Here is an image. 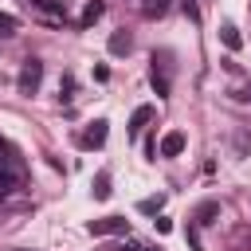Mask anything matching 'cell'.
Returning a JSON list of instances; mask_svg holds the SVG:
<instances>
[{
    "instance_id": "cell-1",
    "label": "cell",
    "mask_w": 251,
    "mask_h": 251,
    "mask_svg": "<svg viewBox=\"0 0 251 251\" xmlns=\"http://www.w3.org/2000/svg\"><path fill=\"white\" fill-rule=\"evenodd\" d=\"M86 231L90 235H129V224L122 216H102V220H90Z\"/></svg>"
},
{
    "instance_id": "cell-2",
    "label": "cell",
    "mask_w": 251,
    "mask_h": 251,
    "mask_svg": "<svg viewBox=\"0 0 251 251\" xmlns=\"http://www.w3.org/2000/svg\"><path fill=\"white\" fill-rule=\"evenodd\" d=\"M39 78H43V63H39V59H24V67H20V78H16V86H20L24 94H31V90L39 86Z\"/></svg>"
},
{
    "instance_id": "cell-3",
    "label": "cell",
    "mask_w": 251,
    "mask_h": 251,
    "mask_svg": "<svg viewBox=\"0 0 251 251\" xmlns=\"http://www.w3.org/2000/svg\"><path fill=\"white\" fill-rule=\"evenodd\" d=\"M27 8H35L43 20H51V24H59V20H67V0H24Z\"/></svg>"
},
{
    "instance_id": "cell-4",
    "label": "cell",
    "mask_w": 251,
    "mask_h": 251,
    "mask_svg": "<svg viewBox=\"0 0 251 251\" xmlns=\"http://www.w3.org/2000/svg\"><path fill=\"white\" fill-rule=\"evenodd\" d=\"M102 12H106L102 0H86V8H82V16H78V27H94V24L102 20Z\"/></svg>"
},
{
    "instance_id": "cell-5",
    "label": "cell",
    "mask_w": 251,
    "mask_h": 251,
    "mask_svg": "<svg viewBox=\"0 0 251 251\" xmlns=\"http://www.w3.org/2000/svg\"><path fill=\"white\" fill-rule=\"evenodd\" d=\"M106 126H110V122H102V118H98V122H94V126L82 133V145H86V149H98V145H106Z\"/></svg>"
},
{
    "instance_id": "cell-6",
    "label": "cell",
    "mask_w": 251,
    "mask_h": 251,
    "mask_svg": "<svg viewBox=\"0 0 251 251\" xmlns=\"http://www.w3.org/2000/svg\"><path fill=\"white\" fill-rule=\"evenodd\" d=\"M180 149H184V133H180V129H173V133L161 137V157H176Z\"/></svg>"
},
{
    "instance_id": "cell-7",
    "label": "cell",
    "mask_w": 251,
    "mask_h": 251,
    "mask_svg": "<svg viewBox=\"0 0 251 251\" xmlns=\"http://www.w3.org/2000/svg\"><path fill=\"white\" fill-rule=\"evenodd\" d=\"M106 47H110V55H129V47H133V39H129V31H114Z\"/></svg>"
},
{
    "instance_id": "cell-8",
    "label": "cell",
    "mask_w": 251,
    "mask_h": 251,
    "mask_svg": "<svg viewBox=\"0 0 251 251\" xmlns=\"http://www.w3.org/2000/svg\"><path fill=\"white\" fill-rule=\"evenodd\" d=\"M220 39H224V47H227V51H239V47H243V39H239V27H235V24H224V27H220Z\"/></svg>"
},
{
    "instance_id": "cell-9",
    "label": "cell",
    "mask_w": 251,
    "mask_h": 251,
    "mask_svg": "<svg viewBox=\"0 0 251 251\" xmlns=\"http://www.w3.org/2000/svg\"><path fill=\"white\" fill-rule=\"evenodd\" d=\"M149 118H153V106H137V110H133V118H129V137H137V133H141V126H145Z\"/></svg>"
},
{
    "instance_id": "cell-10",
    "label": "cell",
    "mask_w": 251,
    "mask_h": 251,
    "mask_svg": "<svg viewBox=\"0 0 251 251\" xmlns=\"http://www.w3.org/2000/svg\"><path fill=\"white\" fill-rule=\"evenodd\" d=\"M16 188H20V176L12 169H0V196H12Z\"/></svg>"
},
{
    "instance_id": "cell-11",
    "label": "cell",
    "mask_w": 251,
    "mask_h": 251,
    "mask_svg": "<svg viewBox=\"0 0 251 251\" xmlns=\"http://www.w3.org/2000/svg\"><path fill=\"white\" fill-rule=\"evenodd\" d=\"M165 208V196H145L141 204H137V212H145V216H153V212H161Z\"/></svg>"
},
{
    "instance_id": "cell-12",
    "label": "cell",
    "mask_w": 251,
    "mask_h": 251,
    "mask_svg": "<svg viewBox=\"0 0 251 251\" xmlns=\"http://www.w3.org/2000/svg\"><path fill=\"white\" fill-rule=\"evenodd\" d=\"M141 12H145L149 20H153V16H165V12H169V0H145Z\"/></svg>"
},
{
    "instance_id": "cell-13",
    "label": "cell",
    "mask_w": 251,
    "mask_h": 251,
    "mask_svg": "<svg viewBox=\"0 0 251 251\" xmlns=\"http://www.w3.org/2000/svg\"><path fill=\"white\" fill-rule=\"evenodd\" d=\"M94 196H98V200L110 196V173H98V176H94Z\"/></svg>"
},
{
    "instance_id": "cell-14",
    "label": "cell",
    "mask_w": 251,
    "mask_h": 251,
    "mask_svg": "<svg viewBox=\"0 0 251 251\" xmlns=\"http://www.w3.org/2000/svg\"><path fill=\"white\" fill-rule=\"evenodd\" d=\"M149 78H153V90H157V94H169V75H165V71H157V67H153V75H149Z\"/></svg>"
},
{
    "instance_id": "cell-15",
    "label": "cell",
    "mask_w": 251,
    "mask_h": 251,
    "mask_svg": "<svg viewBox=\"0 0 251 251\" xmlns=\"http://www.w3.org/2000/svg\"><path fill=\"white\" fill-rule=\"evenodd\" d=\"M216 212H220L216 204H200V208H196V224H216V220H212Z\"/></svg>"
},
{
    "instance_id": "cell-16",
    "label": "cell",
    "mask_w": 251,
    "mask_h": 251,
    "mask_svg": "<svg viewBox=\"0 0 251 251\" xmlns=\"http://www.w3.org/2000/svg\"><path fill=\"white\" fill-rule=\"evenodd\" d=\"M63 102H71V94H75V75H63Z\"/></svg>"
},
{
    "instance_id": "cell-17",
    "label": "cell",
    "mask_w": 251,
    "mask_h": 251,
    "mask_svg": "<svg viewBox=\"0 0 251 251\" xmlns=\"http://www.w3.org/2000/svg\"><path fill=\"white\" fill-rule=\"evenodd\" d=\"M12 31H16V20L8 12H0V35H12Z\"/></svg>"
},
{
    "instance_id": "cell-18",
    "label": "cell",
    "mask_w": 251,
    "mask_h": 251,
    "mask_svg": "<svg viewBox=\"0 0 251 251\" xmlns=\"http://www.w3.org/2000/svg\"><path fill=\"white\" fill-rule=\"evenodd\" d=\"M180 8H184V16H188V20H192V24H200V8H196V4H192V0H184V4H180Z\"/></svg>"
},
{
    "instance_id": "cell-19",
    "label": "cell",
    "mask_w": 251,
    "mask_h": 251,
    "mask_svg": "<svg viewBox=\"0 0 251 251\" xmlns=\"http://www.w3.org/2000/svg\"><path fill=\"white\" fill-rule=\"evenodd\" d=\"M235 98H239V102H251V86H239V90H235Z\"/></svg>"
},
{
    "instance_id": "cell-20",
    "label": "cell",
    "mask_w": 251,
    "mask_h": 251,
    "mask_svg": "<svg viewBox=\"0 0 251 251\" xmlns=\"http://www.w3.org/2000/svg\"><path fill=\"white\" fill-rule=\"evenodd\" d=\"M122 251H145V247H141L137 239H129V243H122Z\"/></svg>"
},
{
    "instance_id": "cell-21",
    "label": "cell",
    "mask_w": 251,
    "mask_h": 251,
    "mask_svg": "<svg viewBox=\"0 0 251 251\" xmlns=\"http://www.w3.org/2000/svg\"><path fill=\"white\" fill-rule=\"evenodd\" d=\"M8 153H12V149H8V141H4V137H0V165H4V161H8Z\"/></svg>"
},
{
    "instance_id": "cell-22",
    "label": "cell",
    "mask_w": 251,
    "mask_h": 251,
    "mask_svg": "<svg viewBox=\"0 0 251 251\" xmlns=\"http://www.w3.org/2000/svg\"><path fill=\"white\" fill-rule=\"evenodd\" d=\"M145 251H157V247H145Z\"/></svg>"
}]
</instances>
